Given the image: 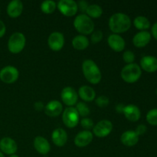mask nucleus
Returning <instances> with one entry per match:
<instances>
[{"label": "nucleus", "mask_w": 157, "mask_h": 157, "mask_svg": "<svg viewBox=\"0 0 157 157\" xmlns=\"http://www.w3.org/2000/svg\"><path fill=\"white\" fill-rule=\"evenodd\" d=\"M109 28L113 34H121L127 32L131 26L130 17L122 12L113 14L109 19Z\"/></svg>", "instance_id": "f257e3e1"}, {"label": "nucleus", "mask_w": 157, "mask_h": 157, "mask_svg": "<svg viewBox=\"0 0 157 157\" xmlns=\"http://www.w3.org/2000/svg\"><path fill=\"white\" fill-rule=\"evenodd\" d=\"M82 71L84 78L90 84H97L101 81L102 75L101 70L93 60L87 59L83 61Z\"/></svg>", "instance_id": "f03ea898"}, {"label": "nucleus", "mask_w": 157, "mask_h": 157, "mask_svg": "<svg viewBox=\"0 0 157 157\" xmlns=\"http://www.w3.org/2000/svg\"><path fill=\"white\" fill-rule=\"evenodd\" d=\"M74 26L82 35H90L94 31V23L93 20L85 14H80L75 18Z\"/></svg>", "instance_id": "7ed1b4c3"}, {"label": "nucleus", "mask_w": 157, "mask_h": 157, "mask_svg": "<svg viewBox=\"0 0 157 157\" xmlns=\"http://www.w3.org/2000/svg\"><path fill=\"white\" fill-rule=\"evenodd\" d=\"M141 75H142V71L140 67L135 63L124 66L121 73L122 79L129 84L136 82L140 78Z\"/></svg>", "instance_id": "20e7f679"}, {"label": "nucleus", "mask_w": 157, "mask_h": 157, "mask_svg": "<svg viewBox=\"0 0 157 157\" xmlns=\"http://www.w3.org/2000/svg\"><path fill=\"white\" fill-rule=\"evenodd\" d=\"M26 39L21 32H15L9 38L8 41V49L12 54H18L24 49Z\"/></svg>", "instance_id": "39448f33"}, {"label": "nucleus", "mask_w": 157, "mask_h": 157, "mask_svg": "<svg viewBox=\"0 0 157 157\" xmlns=\"http://www.w3.org/2000/svg\"><path fill=\"white\" fill-rule=\"evenodd\" d=\"M79 114L75 107H68L63 112V123L68 128H74L79 123Z\"/></svg>", "instance_id": "423d86ee"}, {"label": "nucleus", "mask_w": 157, "mask_h": 157, "mask_svg": "<svg viewBox=\"0 0 157 157\" xmlns=\"http://www.w3.org/2000/svg\"><path fill=\"white\" fill-rule=\"evenodd\" d=\"M57 8L62 15L71 17L78 12V3L74 0H61L57 4Z\"/></svg>", "instance_id": "0eeeda50"}, {"label": "nucleus", "mask_w": 157, "mask_h": 157, "mask_svg": "<svg viewBox=\"0 0 157 157\" xmlns=\"http://www.w3.org/2000/svg\"><path fill=\"white\" fill-rule=\"evenodd\" d=\"M19 71L14 66H6L0 71V80L6 84H12L18 80Z\"/></svg>", "instance_id": "6e6552de"}, {"label": "nucleus", "mask_w": 157, "mask_h": 157, "mask_svg": "<svg viewBox=\"0 0 157 157\" xmlns=\"http://www.w3.org/2000/svg\"><path fill=\"white\" fill-rule=\"evenodd\" d=\"M113 130V124L110 121L103 120L99 121L93 128V133L99 138H104L108 136Z\"/></svg>", "instance_id": "1a4fd4ad"}, {"label": "nucleus", "mask_w": 157, "mask_h": 157, "mask_svg": "<svg viewBox=\"0 0 157 157\" xmlns=\"http://www.w3.org/2000/svg\"><path fill=\"white\" fill-rule=\"evenodd\" d=\"M61 98L63 103L67 107H74L78 103V94L71 87H66L61 90Z\"/></svg>", "instance_id": "9d476101"}, {"label": "nucleus", "mask_w": 157, "mask_h": 157, "mask_svg": "<svg viewBox=\"0 0 157 157\" xmlns=\"http://www.w3.org/2000/svg\"><path fill=\"white\" fill-rule=\"evenodd\" d=\"M49 48L54 52H59L63 48L64 44V37L62 33L58 32H52L48 39Z\"/></svg>", "instance_id": "9b49d317"}, {"label": "nucleus", "mask_w": 157, "mask_h": 157, "mask_svg": "<svg viewBox=\"0 0 157 157\" xmlns=\"http://www.w3.org/2000/svg\"><path fill=\"white\" fill-rule=\"evenodd\" d=\"M0 150L2 153L7 155L15 154L18 150V145L12 138L4 137L0 140Z\"/></svg>", "instance_id": "f8f14e48"}, {"label": "nucleus", "mask_w": 157, "mask_h": 157, "mask_svg": "<svg viewBox=\"0 0 157 157\" xmlns=\"http://www.w3.org/2000/svg\"><path fill=\"white\" fill-rule=\"evenodd\" d=\"M107 43L110 48L116 52H121L125 48V41L119 35L112 34L107 38Z\"/></svg>", "instance_id": "ddd939ff"}, {"label": "nucleus", "mask_w": 157, "mask_h": 157, "mask_svg": "<svg viewBox=\"0 0 157 157\" xmlns=\"http://www.w3.org/2000/svg\"><path fill=\"white\" fill-rule=\"evenodd\" d=\"M93 133L90 130H83L78 133L75 138V144L78 147H85L93 140Z\"/></svg>", "instance_id": "4468645a"}, {"label": "nucleus", "mask_w": 157, "mask_h": 157, "mask_svg": "<svg viewBox=\"0 0 157 157\" xmlns=\"http://www.w3.org/2000/svg\"><path fill=\"white\" fill-rule=\"evenodd\" d=\"M44 113L50 117L59 116L63 110V106L58 101H52L44 106Z\"/></svg>", "instance_id": "2eb2a0df"}, {"label": "nucleus", "mask_w": 157, "mask_h": 157, "mask_svg": "<svg viewBox=\"0 0 157 157\" xmlns=\"http://www.w3.org/2000/svg\"><path fill=\"white\" fill-rule=\"evenodd\" d=\"M123 113H124V117L131 122H136L139 121L141 117L140 110L139 109V107L133 104H129V105L125 106Z\"/></svg>", "instance_id": "dca6fc26"}, {"label": "nucleus", "mask_w": 157, "mask_h": 157, "mask_svg": "<svg viewBox=\"0 0 157 157\" xmlns=\"http://www.w3.org/2000/svg\"><path fill=\"white\" fill-rule=\"evenodd\" d=\"M52 140L55 146L62 147L67 144V134L64 129L57 128L52 132Z\"/></svg>", "instance_id": "f3484780"}, {"label": "nucleus", "mask_w": 157, "mask_h": 157, "mask_svg": "<svg viewBox=\"0 0 157 157\" xmlns=\"http://www.w3.org/2000/svg\"><path fill=\"white\" fill-rule=\"evenodd\" d=\"M140 68L149 73L157 71V58L153 56H144L140 60Z\"/></svg>", "instance_id": "a211bd4d"}, {"label": "nucleus", "mask_w": 157, "mask_h": 157, "mask_svg": "<svg viewBox=\"0 0 157 157\" xmlns=\"http://www.w3.org/2000/svg\"><path fill=\"white\" fill-rule=\"evenodd\" d=\"M151 34L147 31H141L136 33L133 38V43L136 48H144L150 43Z\"/></svg>", "instance_id": "6ab92c4d"}, {"label": "nucleus", "mask_w": 157, "mask_h": 157, "mask_svg": "<svg viewBox=\"0 0 157 157\" xmlns=\"http://www.w3.org/2000/svg\"><path fill=\"white\" fill-rule=\"evenodd\" d=\"M34 147L38 153L46 155L50 152L51 145L45 138L41 136H36L34 140Z\"/></svg>", "instance_id": "aec40b11"}, {"label": "nucleus", "mask_w": 157, "mask_h": 157, "mask_svg": "<svg viewBox=\"0 0 157 157\" xmlns=\"http://www.w3.org/2000/svg\"><path fill=\"white\" fill-rule=\"evenodd\" d=\"M23 4L20 0H13L7 6V14L11 18H15L22 13Z\"/></svg>", "instance_id": "412c9836"}, {"label": "nucleus", "mask_w": 157, "mask_h": 157, "mask_svg": "<svg viewBox=\"0 0 157 157\" xmlns=\"http://www.w3.org/2000/svg\"><path fill=\"white\" fill-rule=\"evenodd\" d=\"M121 141L126 147H131L137 144L139 136L133 130H127L121 135Z\"/></svg>", "instance_id": "4be33fe9"}, {"label": "nucleus", "mask_w": 157, "mask_h": 157, "mask_svg": "<svg viewBox=\"0 0 157 157\" xmlns=\"http://www.w3.org/2000/svg\"><path fill=\"white\" fill-rule=\"evenodd\" d=\"M78 96L85 102H90L95 99L96 94L91 87L87 85L81 86L78 90Z\"/></svg>", "instance_id": "5701e85b"}, {"label": "nucleus", "mask_w": 157, "mask_h": 157, "mask_svg": "<svg viewBox=\"0 0 157 157\" xmlns=\"http://www.w3.org/2000/svg\"><path fill=\"white\" fill-rule=\"evenodd\" d=\"M89 40L85 35H77L72 40V46L78 51L85 50L89 46Z\"/></svg>", "instance_id": "b1692460"}, {"label": "nucleus", "mask_w": 157, "mask_h": 157, "mask_svg": "<svg viewBox=\"0 0 157 157\" xmlns=\"http://www.w3.org/2000/svg\"><path fill=\"white\" fill-rule=\"evenodd\" d=\"M86 13H87L86 15L88 17H90V18H98L102 15L103 9L99 5H90V6H88V7H87Z\"/></svg>", "instance_id": "393cba45"}, {"label": "nucleus", "mask_w": 157, "mask_h": 157, "mask_svg": "<svg viewBox=\"0 0 157 157\" xmlns=\"http://www.w3.org/2000/svg\"><path fill=\"white\" fill-rule=\"evenodd\" d=\"M133 25L140 31H146L150 27V22L147 18L144 16H137L133 21Z\"/></svg>", "instance_id": "a878e982"}, {"label": "nucleus", "mask_w": 157, "mask_h": 157, "mask_svg": "<svg viewBox=\"0 0 157 157\" xmlns=\"http://www.w3.org/2000/svg\"><path fill=\"white\" fill-rule=\"evenodd\" d=\"M57 8L56 3L52 0H46L41 5V10L44 14H52Z\"/></svg>", "instance_id": "bb28decb"}, {"label": "nucleus", "mask_w": 157, "mask_h": 157, "mask_svg": "<svg viewBox=\"0 0 157 157\" xmlns=\"http://www.w3.org/2000/svg\"><path fill=\"white\" fill-rule=\"evenodd\" d=\"M75 109L78 111L79 116L83 117H87L90 113V110L89 109L88 106L84 102H78L77 103L76 107H75Z\"/></svg>", "instance_id": "cd10ccee"}, {"label": "nucleus", "mask_w": 157, "mask_h": 157, "mask_svg": "<svg viewBox=\"0 0 157 157\" xmlns=\"http://www.w3.org/2000/svg\"><path fill=\"white\" fill-rule=\"evenodd\" d=\"M147 121L153 126H157V109H152L147 113Z\"/></svg>", "instance_id": "c85d7f7f"}, {"label": "nucleus", "mask_w": 157, "mask_h": 157, "mask_svg": "<svg viewBox=\"0 0 157 157\" xmlns=\"http://www.w3.org/2000/svg\"><path fill=\"white\" fill-rule=\"evenodd\" d=\"M123 59L124 62L127 63V64H133V61H135V55L131 51H126L123 54Z\"/></svg>", "instance_id": "c756f323"}, {"label": "nucleus", "mask_w": 157, "mask_h": 157, "mask_svg": "<svg viewBox=\"0 0 157 157\" xmlns=\"http://www.w3.org/2000/svg\"><path fill=\"white\" fill-rule=\"evenodd\" d=\"M103 38V32L101 30L94 31L91 33L90 36V41L93 44H98L102 40Z\"/></svg>", "instance_id": "7c9ffc66"}, {"label": "nucleus", "mask_w": 157, "mask_h": 157, "mask_svg": "<svg viewBox=\"0 0 157 157\" xmlns=\"http://www.w3.org/2000/svg\"><path fill=\"white\" fill-rule=\"evenodd\" d=\"M81 127L85 130H89L90 129H93L94 127V124L93 120L90 119L88 117H84L81 121Z\"/></svg>", "instance_id": "2f4dec72"}, {"label": "nucleus", "mask_w": 157, "mask_h": 157, "mask_svg": "<svg viewBox=\"0 0 157 157\" xmlns=\"http://www.w3.org/2000/svg\"><path fill=\"white\" fill-rule=\"evenodd\" d=\"M109 102H110L109 98L107 96H104V95L98 97L95 100V104L100 107H106L109 104Z\"/></svg>", "instance_id": "473e14b6"}, {"label": "nucleus", "mask_w": 157, "mask_h": 157, "mask_svg": "<svg viewBox=\"0 0 157 157\" xmlns=\"http://www.w3.org/2000/svg\"><path fill=\"white\" fill-rule=\"evenodd\" d=\"M147 127H146L144 124H140V125L137 126V127L136 128V130H135V133L138 135V136H142L144 133L147 132Z\"/></svg>", "instance_id": "72a5a7b5"}, {"label": "nucleus", "mask_w": 157, "mask_h": 157, "mask_svg": "<svg viewBox=\"0 0 157 157\" xmlns=\"http://www.w3.org/2000/svg\"><path fill=\"white\" fill-rule=\"evenodd\" d=\"M78 7L82 12H86L88 4L86 1H79L78 3Z\"/></svg>", "instance_id": "f704fd0d"}, {"label": "nucleus", "mask_w": 157, "mask_h": 157, "mask_svg": "<svg viewBox=\"0 0 157 157\" xmlns=\"http://www.w3.org/2000/svg\"><path fill=\"white\" fill-rule=\"evenodd\" d=\"M34 108L37 111H41V110H44V105L41 101H38V102H35L34 104Z\"/></svg>", "instance_id": "c9c22d12"}, {"label": "nucleus", "mask_w": 157, "mask_h": 157, "mask_svg": "<svg viewBox=\"0 0 157 157\" xmlns=\"http://www.w3.org/2000/svg\"><path fill=\"white\" fill-rule=\"evenodd\" d=\"M6 25L4 24L2 21L0 20V38H2L4 36V35L6 34Z\"/></svg>", "instance_id": "e433bc0d"}, {"label": "nucleus", "mask_w": 157, "mask_h": 157, "mask_svg": "<svg viewBox=\"0 0 157 157\" xmlns=\"http://www.w3.org/2000/svg\"><path fill=\"white\" fill-rule=\"evenodd\" d=\"M152 35L154 37L155 39L157 40V22L155 23L152 27Z\"/></svg>", "instance_id": "4c0bfd02"}, {"label": "nucleus", "mask_w": 157, "mask_h": 157, "mask_svg": "<svg viewBox=\"0 0 157 157\" xmlns=\"http://www.w3.org/2000/svg\"><path fill=\"white\" fill-rule=\"evenodd\" d=\"M124 107H125V106L123 104H117V105L116 106V110L117 113H123L124 112Z\"/></svg>", "instance_id": "58836bf2"}, {"label": "nucleus", "mask_w": 157, "mask_h": 157, "mask_svg": "<svg viewBox=\"0 0 157 157\" xmlns=\"http://www.w3.org/2000/svg\"><path fill=\"white\" fill-rule=\"evenodd\" d=\"M9 157H19V156L16 154H12V155H10V156Z\"/></svg>", "instance_id": "ea45409f"}, {"label": "nucleus", "mask_w": 157, "mask_h": 157, "mask_svg": "<svg viewBox=\"0 0 157 157\" xmlns=\"http://www.w3.org/2000/svg\"><path fill=\"white\" fill-rule=\"evenodd\" d=\"M0 157H5V156H4V154H3L2 153L1 151H0Z\"/></svg>", "instance_id": "a19ab883"}, {"label": "nucleus", "mask_w": 157, "mask_h": 157, "mask_svg": "<svg viewBox=\"0 0 157 157\" xmlns=\"http://www.w3.org/2000/svg\"><path fill=\"white\" fill-rule=\"evenodd\" d=\"M156 95H157V88H156Z\"/></svg>", "instance_id": "79ce46f5"}]
</instances>
